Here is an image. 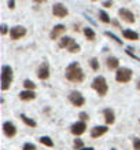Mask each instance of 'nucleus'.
Wrapping results in <instances>:
<instances>
[{
    "instance_id": "f257e3e1",
    "label": "nucleus",
    "mask_w": 140,
    "mask_h": 150,
    "mask_svg": "<svg viewBox=\"0 0 140 150\" xmlns=\"http://www.w3.org/2000/svg\"><path fill=\"white\" fill-rule=\"evenodd\" d=\"M65 74H66V79L72 83H82L84 81V77H85L84 70L81 69L78 62H73V64L69 65L68 68H66V73Z\"/></svg>"
},
{
    "instance_id": "f03ea898",
    "label": "nucleus",
    "mask_w": 140,
    "mask_h": 150,
    "mask_svg": "<svg viewBox=\"0 0 140 150\" xmlns=\"http://www.w3.org/2000/svg\"><path fill=\"white\" fill-rule=\"evenodd\" d=\"M14 80V74H13V69L8 65H4L1 68V90L7 91L11 86V83Z\"/></svg>"
},
{
    "instance_id": "7ed1b4c3",
    "label": "nucleus",
    "mask_w": 140,
    "mask_h": 150,
    "mask_svg": "<svg viewBox=\"0 0 140 150\" xmlns=\"http://www.w3.org/2000/svg\"><path fill=\"white\" fill-rule=\"evenodd\" d=\"M59 47H61V48H66V50H68L69 52H72V54L80 52V50H81L80 44H77L76 41H74V39L68 37V36L62 37V39L59 40Z\"/></svg>"
},
{
    "instance_id": "20e7f679",
    "label": "nucleus",
    "mask_w": 140,
    "mask_h": 150,
    "mask_svg": "<svg viewBox=\"0 0 140 150\" xmlns=\"http://www.w3.org/2000/svg\"><path fill=\"white\" fill-rule=\"evenodd\" d=\"M92 88L98 92L99 96H104L108 91V84L103 76H98V77H95V80L92 81Z\"/></svg>"
},
{
    "instance_id": "39448f33",
    "label": "nucleus",
    "mask_w": 140,
    "mask_h": 150,
    "mask_svg": "<svg viewBox=\"0 0 140 150\" xmlns=\"http://www.w3.org/2000/svg\"><path fill=\"white\" fill-rule=\"evenodd\" d=\"M115 80L121 84L129 83L132 80V70L128 68H120L115 73Z\"/></svg>"
},
{
    "instance_id": "423d86ee",
    "label": "nucleus",
    "mask_w": 140,
    "mask_h": 150,
    "mask_svg": "<svg viewBox=\"0 0 140 150\" xmlns=\"http://www.w3.org/2000/svg\"><path fill=\"white\" fill-rule=\"evenodd\" d=\"M69 100L73 106H77V108H81L85 105V98L82 96L81 92L78 91H72L69 94Z\"/></svg>"
},
{
    "instance_id": "0eeeda50",
    "label": "nucleus",
    "mask_w": 140,
    "mask_h": 150,
    "mask_svg": "<svg viewBox=\"0 0 140 150\" xmlns=\"http://www.w3.org/2000/svg\"><path fill=\"white\" fill-rule=\"evenodd\" d=\"M25 35H26V29L23 26H21V25L13 26L10 29V37H11V40H19V39H22Z\"/></svg>"
},
{
    "instance_id": "6e6552de",
    "label": "nucleus",
    "mask_w": 140,
    "mask_h": 150,
    "mask_svg": "<svg viewBox=\"0 0 140 150\" xmlns=\"http://www.w3.org/2000/svg\"><path fill=\"white\" fill-rule=\"evenodd\" d=\"M118 15H120V18H121L122 21H125V22H128V23H135V21H136L133 13L128 8H120L118 10Z\"/></svg>"
},
{
    "instance_id": "1a4fd4ad",
    "label": "nucleus",
    "mask_w": 140,
    "mask_h": 150,
    "mask_svg": "<svg viewBox=\"0 0 140 150\" xmlns=\"http://www.w3.org/2000/svg\"><path fill=\"white\" fill-rule=\"evenodd\" d=\"M52 14H54L56 18H65L69 14V10L62 3H56V4L52 6Z\"/></svg>"
},
{
    "instance_id": "9d476101",
    "label": "nucleus",
    "mask_w": 140,
    "mask_h": 150,
    "mask_svg": "<svg viewBox=\"0 0 140 150\" xmlns=\"http://www.w3.org/2000/svg\"><path fill=\"white\" fill-rule=\"evenodd\" d=\"M37 77L40 80H47L50 77V65L48 62H43L37 69Z\"/></svg>"
},
{
    "instance_id": "9b49d317",
    "label": "nucleus",
    "mask_w": 140,
    "mask_h": 150,
    "mask_svg": "<svg viewBox=\"0 0 140 150\" xmlns=\"http://www.w3.org/2000/svg\"><path fill=\"white\" fill-rule=\"evenodd\" d=\"M85 129H87V124L84 123V121H77V123H74L72 125V128H70L72 134L73 135H76V137L82 135V134L85 132Z\"/></svg>"
},
{
    "instance_id": "f8f14e48",
    "label": "nucleus",
    "mask_w": 140,
    "mask_h": 150,
    "mask_svg": "<svg viewBox=\"0 0 140 150\" xmlns=\"http://www.w3.org/2000/svg\"><path fill=\"white\" fill-rule=\"evenodd\" d=\"M3 132H4V135L7 138H14L17 135V127L11 121H6L3 124Z\"/></svg>"
},
{
    "instance_id": "ddd939ff",
    "label": "nucleus",
    "mask_w": 140,
    "mask_h": 150,
    "mask_svg": "<svg viewBox=\"0 0 140 150\" xmlns=\"http://www.w3.org/2000/svg\"><path fill=\"white\" fill-rule=\"evenodd\" d=\"M65 32H66V26H65V25H55L50 33L51 40H56V39H58L59 36H62Z\"/></svg>"
},
{
    "instance_id": "4468645a",
    "label": "nucleus",
    "mask_w": 140,
    "mask_h": 150,
    "mask_svg": "<svg viewBox=\"0 0 140 150\" xmlns=\"http://www.w3.org/2000/svg\"><path fill=\"white\" fill-rule=\"evenodd\" d=\"M107 131H108V128L106 127V125H96V127L92 128L91 137L92 138H99V137H102V135H104Z\"/></svg>"
},
{
    "instance_id": "2eb2a0df",
    "label": "nucleus",
    "mask_w": 140,
    "mask_h": 150,
    "mask_svg": "<svg viewBox=\"0 0 140 150\" xmlns=\"http://www.w3.org/2000/svg\"><path fill=\"white\" fill-rule=\"evenodd\" d=\"M103 116H104V121L107 125H111L115 121V114H114L113 109H104L103 110Z\"/></svg>"
},
{
    "instance_id": "dca6fc26",
    "label": "nucleus",
    "mask_w": 140,
    "mask_h": 150,
    "mask_svg": "<svg viewBox=\"0 0 140 150\" xmlns=\"http://www.w3.org/2000/svg\"><path fill=\"white\" fill-rule=\"evenodd\" d=\"M106 65H107V68L110 69V70H118V69H120V61H118V58H115V57L107 58Z\"/></svg>"
},
{
    "instance_id": "f3484780",
    "label": "nucleus",
    "mask_w": 140,
    "mask_h": 150,
    "mask_svg": "<svg viewBox=\"0 0 140 150\" xmlns=\"http://www.w3.org/2000/svg\"><path fill=\"white\" fill-rule=\"evenodd\" d=\"M34 98H36V94H34V91H21V92H19V99L23 100V102L33 100Z\"/></svg>"
},
{
    "instance_id": "a211bd4d",
    "label": "nucleus",
    "mask_w": 140,
    "mask_h": 150,
    "mask_svg": "<svg viewBox=\"0 0 140 150\" xmlns=\"http://www.w3.org/2000/svg\"><path fill=\"white\" fill-rule=\"evenodd\" d=\"M122 36L127 40H139V33L133 32L132 29H124L122 30Z\"/></svg>"
},
{
    "instance_id": "6ab92c4d",
    "label": "nucleus",
    "mask_w": 140,
    "mask_h": 150,
    "mask_svg": "<svg viewBox=\"0 0 140 150\" xmlns=\"http://www.w3.org/2000/svg\"><path fill=\"white\" fill-rule=\"evenodd\" d=\"M84 36H85L89 41H94L95 40V37H96V35H95V32H94L92 28H85V29H84Z\"/></svg>"
},
{
    "instance_id": "aec40b11",
    "label": "nucleus",
    "mask_w": 140,
    "mask_h": 150,
    "mask_svg": "<svg viewBox=\"0 0 140 150\" xmlns=\"http://www.w3.org/2000/svg\"><path fill=\"white\" fill-rule=\"evenodd\" d=\"M21 120H22V121L26 124V125H29V127H32V128H34V127L37 125V123L34 121V120L29 118L27 116H25V114H21Z\"/></svg>"
},
{
    "instance_id": "412c9836",
    "label": "nucleus",
    "mask_w": 140,
    "mask_h": 150,
    "mask_svg": "<svg viewBox=\"0 0 140 150\" xmlns=\"http://www.w3.org/2000/svg\"><path fill=\"white\" fill-rule=\"evenodd\" d=\"M39 141H40L41 145L47 146V147H52V146H54V142H52V139H51L50 137H41Z\"/></svg>"
},
{
    "instance_id": "4be33fe9",
    "label": "nucleus",
    "mask_w": 140,
    "mask_h": 150,
    "mask_svg": "<svg viewBox=\"0 0 140 150\" xmlns=\"http://www.w3.org/2000/svg\"><path fill=\"white\" fill-rule=\"evenodd\" d=\"M99 19L102 21V22H104V23L111 22V19H110V17H108V14L106 13V11H103V10H100L99 11Z\"/></svg>"
},
{
    "instance_id": "5701e85b",
    "label": "nucleus",
    "mask_w": 140,
    "mask_h": 150,
    "mask_svg": "<svg viewBox=\"0 0 140 150\" xmlns=\"http://www.w3.org/2000/svg\"><path fill=\"white\" fill-rule=\"evenodd\" d=\"M23 87L26 88V91H34L36 84H34L32 80H25V81H23Z\"/></svg>"
},
{
    "instance_id": "b1692460",
    "label": "nucleus",
    "mask_w": 140,
    "mask_h": 150,
    "mask_svg": "<svg viewBox=\"0 0 140 150\" xmlns=\"http://www.w3.org/2000/svg\"><path fill=\"white\" fill-rule=\"evenodd\" d=\"M89 65H91V68H92V70H95V72H98V70H99V61H98L96 58L91 59Z\"/></svg>"
},
{
    "instance_id": "393cba45",
    "label": "nucleus",
    "mask_w": 140,
    "mask_h": 150,
    "mask_svg": "<svg viewBox=\"0 0 140 150\" xmlns=\"http://www.w3.org/2000/svg\"><path fill=\"white\" fill-rule=\"evenodd\" d=\"M104 35H106L107 37H111V39H113L115 43H118V44H122V40H120V37H117L113 32H108V30H106V32H104Z\"/></svg>"
},
{
    "instance_id": "a878e982",
    "label": "nucleus",
    "mask_w": 140,
    "mask_h": 150,
    "mask_svg": "<svg viewBox=\"0 0 140 150\" xmlns=\"http://www.w3.org/2000/svg\"><path fill=\"white\" fill-rule=\"evenodd\" d=\"M74 149H77V150L84 149V143H82L81 139H74Z\"/></svg>"
},
{
    "instance_id": "bb28decb",
    "label": "nucleus",
    "mask_w": 140,
    "mask_h": 150,
    "mask_svg": "<svg viewBox=\"0 0 140 150\" xmlns=\"http://www.w3.org/2000/svg\"><path fill=\"white\" fill-rule=\"evenodd\" d=\"M78 117H80V120H81V121H84V123H85V121H88V120H89V114L85 113V112H81V113L78 114Z\"/></svg>"
},
{
    "instance_id": "cd10ccee",
    "label": "nucleus",
    "mask_w": 140,
    "mask_h": 150,
    "mask_svg": "<svg viewBox=\"0 0 140 150\" xmlns=\"http://www.w3.org/2000/svg\"><path fill=\"white\" fill-rule=\"evenodd\" d=\"M22 150H36V146L33 145V143H29V142H27V143L23 145Z\"/></svg>"
},
{
    "instance_id": "c85d7f7f",
    "label": "nucleus",
    "mask_w": 140,
    "mask_h": 150,
    "mask_svg": "<svg viewBox=\"0 0 140 150\" xmlns=\"http://www.w3.org/2000/svg\"><path fill=\"white\" fill-rule=\"evenodd\" d=\"M0 33H1V35H7V33H8V26H7L6 23H1V26H0Z\"/></svg>"
},
{
    "instance_id": "c756f323",
    "label": "nucleus",
    "mask_w": 140,
    "mask_h": 150,
    "mask_svg": "<svg viewBox=\"0 0 140 150\" xmlns=\"http://www.w3.org/2000/svg\"><path fill=\"white\" fill-rule=\"evenodd\" d=\"M133 147H135V150H140V139L139 138H133Z\"/></svg>"
},
{
    "instance_id": "7c9ffc66",
    "label": "nucleus",
    "mask_w": 140,
    "mask_h": 150,
    "mask_svg": "<svg viewBox=\"0 0 140 150\" xmlns=\"http://www.w3.org/2000/svg\"><path fill=\"white\" fill-rule=\"evenodd\" d=\"M125 52H127V54L129 55V57H132V58L137 59V61H139V62H140V58H139V57H136V55L133 54V52H132V50H131V48H129V47H128V48H127V51H125Z\"/></svg>"
},
{
    "instance_id": "2f4dec72",
    "label": "nucleus",
    "mask_w": 140,
    "mask_h": 150,
    "mask_svg": "<svg viewBox=\"0 0 140 150\" xmlns=\"http://www.w3.org/2000/svg\"><path fill=\"white\" fill-rule=\"evenodd\" d=\"M102 6H103V7H111V6H113V1H103Z\"/></svg>"
},
{
    "instance_id": "473e14b6",
    "label": "nucleus",
    "mask_w": 140,
    "mask_h": 150,
    "mask_svg": "<svg viewBox=\"0 0 140 150\" xmlns=\"http://www.w3.org/2000/svg\"><path fill=\"white\" fill-rule=\"evenodd\" d=\"M8 7L11 10L13 8H15V1H14V0H11V1H8Z\"/></svg>"
},
{
    "instance_id": "72a5a7b5",
    "label": "nucleus",
    "mask_w": 140,
    "mask_h": 150,
    "mask_svg": "<svg viewBox=\"0 0 140 150\" xmlns=\"http://www.w3.org/2000/svg\"><path fill=\"white\" fill-rule=\"evenodd\" d=\"M81 150H95L94 147H84V149H81Z\"/></svg>"
},
{
    "instance_id": "f704fd0d",
    "label": "nucleus",
    "mask_w": 140,
    "mask_h": 150,
    "mask_svg": "<svg viewBox=\"0 0 140 150\" xmlns=\"http://www.w3.org/2000/svg\"><path fill=\"white\" fill-rule=\"evenodd\" d=\"M137 90H140V80L137 81Z\"/></svg>"
},
{
    "instance_id": "c9c22d12",
    "label": "nucleus",
    "mask_w": 140,
    "mask_h": 150,
    "mask_svg": "<svg viewBox=\"0 0 140 150\" xmlns=\"http://www.w3.org/2000/svg\"><path fill=\"white\" fill-rule=\"evenodd\" d=\"M139 123H140V120H139Z\"/></svg>"
},
{
    "instance_id": "e433bc0d",
    "label": "nucleus",
    "mask_w": 140,
    "mask_h": 150,
    "mask_svg": "<svg viewBox=\"0 0 140 150\" xmlns=\"http://www.w3.org/2000/svg\"><path fill=\"white\" fill-rule=\"evenodd\" d=\"M113 150H115V149H113Z\"/></svg>"
}]
</instances>
